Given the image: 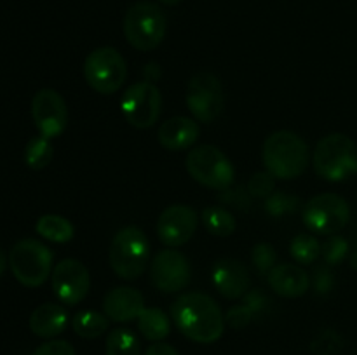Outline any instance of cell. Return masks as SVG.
<instances>
[{"instance_id":"obj_26","label":"cell","mask_w":357,"mask_h":355,"mask_svg":"<svg viewBox=\"0 0 357 355\" xmlns=\"http://www.w3.org/2000/svg\"><path fill=\"white\" fill-rule=\"evenodd\" d=\"M52 157H54V148L51 145V139L42 134L33 136L24 146V162L33 171L45 169L51 164Z\"/></svg>"},{"instance_id":"obj_30","label":"cell","mask_w":357,"mask_h":355,"mask_svg":"<svg viewBox=\"0 0 357 355\" xmlns=\"http://www.w3.org/2000/svg\"><path fill=\"white\" fill-rule=\"evenodd\" d=\"M321 254L328 265H340L349 254V242L342 235L335 233L321 246Z\"/></svg>"},{"instance_id":"obj_1","label":"cell","mask_w":357,"mask_h":355,"mask_svg":"<svg viewBox=\"0 0 357 355\" xmlns=\"http://www.w3.org/2000/svg\"><path fill=\"white\" fill-rule=\"evenodd\" d=\"M171 317L180 333L195 343H215L225 329V315L218 303L202 292L181 294L171 306Z\"/></svg>"},{"instance_id":"obj_20","label":"cell","mask_w":357,"mask_h":355,"mask_svg":"<svg viewBox=\"0 0 357 355\" xmlns=\"http://www.w3.org/2000/svg\"><path fill=\"white\" fill-rule=\"evenodd\" d=\"M28 326L35 336L51 340V338L59 336L66 329L68 312L65 310V306L58 305V303H44L31 312Z\"/></svg>"},{"instance_id":"obj_3","label":"cell","mask_w":357,"mask_h":355,"mask_svg":"<svg viewBox=\"0 0 357 355\" xmlns=\"http://www.w3.org/2000/svg\"><path fill=\"white\" fill-rule=\"evenodd\" d=\"M110 267L126 281H136L145 274L150 261V244L138 226H126L112 239L108 251Z\"/></svg>"},{"instance_id":"obj_8","label":"cell","mask_w":357,"mask_h":355,"mask_svg":"<svg viewBox=\"0 0 357 355\" xmlns=\"http://www.w3.org/2000/svg\"><path fill=\"white\" fill-rule=\"evenodd\" d=\"M128 68L121 52L114 47H98L86 58L84 77L93 90L114 94L124 84Z\"/></svg>"},{"instance_id":"obj_28","label":"cell","mask_w":357,"mask_h":355,"mask_svg":"<svg viewBox=\"0 0 357 355\" xmlns=\"http://www.w3.org/2000/svg\"><path fill=\"white\" fill-rule=\"evenodd\" d=\"M300 205V198L296 195L288 194V191L278 190L265 198V211L272 218H282V216L295 212Z\"/></svg>"},{"instance_id":"obj_21","label":"cell","mask_w":357,"mask_h":355,"mask_svg":"<svg viewBox=\"0 0 357 355\" xmlns=\"http://www.w3.org/2000/svg\"><path fill=\"white\" fill-rule=\"evenodd\" d=\"M35 230H37L38 235L44 237L45 240L56 244L68 242V240L73 239V233H75V228H73L72 223L58 214L40 216V218L37 219Z\"/></svg>"},{"instance_id":"obj_24","label":"cell","mask_w":357,"mask_h":355,"mask_svg":"<svg viewBox=\"0 0 357 355\" xmlns=\"http://www.w3.org/2000/svg\"><path fill=\"white\" fill-rule=\"evenodd\" d=\"M202 225L206 226L211 235L215 237H229L236 232L237 223L230 211H227L222 205H211L206 207L201 214Z\"/></svg>"},{"instance_id":"obj_11","label":"cell","mask_w":357,"mask_h":355,"mask_svg":"<svg viewBox=\"0 0 357 355\" xmlns=\"http://www.w3.org/2000/svg\"><path fill=\"white\" fill-rule=\"evenodd\" d=\"M187 106L195 120L215 122L223 110L222 82L208 72L192 77L187 86Z\"/></svg>"},{"instance_id":"obj_37","label":"cell","mask_w":357,"mask_h":355,"mask_svg":"<svg viewBox=\"0 0 357 355\" xmlns=\"http://www.w3.org/2000/svg\"><path fill=\"white\" fill-rule=\"evenodd\" d=\"M267 301H268L267 296H265L261 291H258V289H251V291H248L246 294H244V305L250 306V310L255 313V315H258L261 310H265Z\"/></svg>"},{"instance_id":"obj_18","label":"cell","mask_w":357,"mask_h":355,"mask_svg":"<svg viewBox=\"0 0 357 355\" xmlns=\"http://www.w3.org/2000/svg\"><path fill=\"white\" fill-rule=\"evenodd\" d=\"M267 282L274 292L282 298H298L303 296L310 287V278L303 268L298 265L281 263L275 265L267 275Z\"/></svg>"},{"instance_id":"obj_16","label":"cell","mask_w":357,"mask_h":355,"mask_svg":"<svg viewBox=\"0 0 357 355\" xmlns=\"http://www.w3.org/2000/svg\"><path fill=\"white\" fill-rule=\"evenodd\" d=\"M213 285L227 299L244 298L250 291V274L241 261L234 258H222L215 263L211 271Z\"/></svg>"},{"instance_id":"obj_29","label":"cell","mask_w":357,"mask_h":355,"mask_svg":"<svg viewBox=\"0 0 357 355\" xmlns=\"http://www.w3.org/2000/svg\"><path fill=\"white\" fill-rule=\"evenodd\" d=\"M344 348V340L333 329H326L314 338L310 343V350L314 355H337Z\"/></svg>"},{"instance_id":"obj_35","label":"cell","mask_w":357,"mask_h":355,"mask_svg":"<svg viewBox=\"0 0 357 355\" xmlns=\"http://www.w3.org/2000/svg\"><path fill=\"white\" fill-rule=\"evenodd\" d=\"M31 355H75V348L65 340H49L42 343Z\"/></svg>"},{"instance_id":"obj_41","label":"cell","mask_w":357,"mask_h":355,"mask_svg":"<svg viewBox=\"0 0 357 355\" xmlns=\"http://www.w3.org/2000/svg\"><path fill=\"white\" fill-rule=\"evenodd\" d=\"M160 3H166V6H176V3H180L181 0H159Z\"/></svg>"},{"instance_id":"obj_4","label":"cell","mask_w":357,"mask_h":355,"mask_svg":"<svg viewBox=\"0 0 357 355\" xmlns=\"http://www.w3.org/2000/svg\"><path fill=\"white\" fill-rule=\"evenodd\" d=\"M122 30L132 47L143 52L153 51L166 37V14L157 3L136 2L126 10Z\"/></svg>"},{"instance_id":"obj_43","label":"cell","mask_w":357,"mask_h":355,"mask_svg":"<svg viewBox=\"0 0 357 355\" xmlns=\"http://www.w3.org/2000/svg\"><path fill=\"white\" fill-rule=\"evenodd\" d=\"M356 174H357V171H356Z\"/></svg>"},{"instance_id":"obj_9","label":"cell","mask_w":357,"mask_h":355,"mask_svg":"<svg viewBox=\"0 0 357 355\" xmlns=\"http://www.w3.org/2000/svg\"><path fill=\"white\" fill-rule=\"evenodd\" d=\"M303 223L312 233L335 235L351 219L347 200L337 194H319L303 207Z\"/></svg>"},{"instance_id":"obj_15","label":"cell","mask_w":357,"mask_h":355,"mask_svg":"<svg viewBox=\"0 0 357 355\" xmlns=\"http://www.w3.org/2000/svg\"><path fill=\"white\" fill-rule=\"evenodd\" d=\"M199 216L190 205L174 204L164 209L157 221V235L167 247H180L194 237Z\"/></svg>"},{"instance_id":"obj_23","label":"cell","mask_w":357,"mask_h":355,"mask_svg":"<svg viewBox=\"0 0 357 355\" xmlns=\"http://www.w3.org/2000/svg\"><path fill=\"white\" fill-rule=\"evenodd\" d=\"M110 326V319L105 315V312H94V310H84L79 312L72 320V327L80 338L94 340L105 334Z\"/></svg>"},{"instance_id":"obj_31","label":"cell","mask_w":357,"mask_h":355,"mask_svg":"<svg viewBox=\"0 0 357 355\" xmlns=\"http://www.w3.org/2000/svg\"><path fill=\"white\" fill-rule=\"evenodd\" d=\"M251 260H253V265L257 267V270L260 271V274L268 275V271L275 267L278 253H275L272 244L260 242L253 247V251H251Z\"/></svg>"},{"instance_id":"obj_6","label":"cell","mask_w":357,"mask_h":355,"mask_svg":"<svg viewBox=\"0 0 357 355\" xmlns=\"http://www.w3.org/2000/svg\"><path fill=\"white\" fill-rule=\"evenodd\" d=\"M9 267L20 284L38 287L52 274V251L35 239H23L9 253Z\"/></svg>"},{"instance_id":"obj_13","label":"cell","mask_w":357,"mask_h":355,"mask_svg":"<svg viewBox=\"0 0 357 355\" xmlns=\"http://www.w3.org/2000/svg\"><path fill=\"white\" fill-rule=\"evenodd\" d=\"M150 277H152L153 285L159 291L167 292H178L185 289L190 282L192 270L190 263L181 254L180 251L167 247V249L159 251L155 258L152 260V270H150Z\"/></svg>"},{"instance_id":"obj_40","label":"cell","mask_w":357,"mask_h":355,"mask_svg":"<svg viewBox=\"0 0 357 355\" xmlns=\"http://www.w3.org/2000/svg\"><path fill=\"white\" fill-rule=\"evenodd\" d=\"M7 261H9V260H6V254H3V251L0 249V277H2L3 271H6Z\"/></svg>"},{"instance_id":"obj_22","label":"cell","mask_w":357,"mask_h":355,"mask_svg":"<svg viewBox=\"0 0 357 355\" xmlns=\"http://www.w3.org/2000/svg\"><path fill=\"white\" fill-rule=\"evenodd\" d=\"M138 331L149 341H162L169 334V317L160 308H146L138 317Z\"/></svg>"},{"instance_id":"obj_42","label":"cell","mask_w":357,"mask_h":355,"mask_svg":"<svg viewBox=\"0 0 357 355\" xmlns=\"http://www.w3.org/2000/svg\"><path fill=\"white\" fill-rule=\"evenodd\" d=\"M351 267L354 268V270H357V251L351 256Z\"/></svg>"},{"instance_id":"obj_12","label":"cell","mask_w":357,"mask_h":355,"mask_svg":"<svg viewBox=\"0 0 357 355\" xmlns=\"http://www.w3.org/2000/svg\"><path fill=\"white\" fill-rule=\"evenodd\" d=\"M51 284L59 301L68 306H75L86 298L91 289L89 270L79 260L66 258L59 261L52 270Z\"/></svg>"},{"instance_id":"obj_5","label":"cell","mask_w":357,"mask_h":355,"mask_svg":"<svg viewBox=\"0 0 357 355\" xmlns=\"http://www.w3.org/2000/svg\"><path fill=\"white\" fill-rule=\"evenodd\" d=\"M312 162L323 180L344 181L357 171V145L342 132L328 134L317 143Z\"/></svg>"},{"instance_id":"obj_36","label":"cell","mask_w":357,"mask_h":355,"mask_svg":"<svg viewBox=\"0 0 357 355\" xmlns=\"http://www.w3.org/2000/svg\"><path fill=\"white\" fill-rule=\"evenodd\" d=\"M335 277L328 267H317L312 274V287L317 294H326L333 289Z\"/></svg>"},{"instance_id":"obj_34","label":"cell","mask_w":357,"mask_h":355,"mask_svg":"<svg viewBox=\"0 0 357 355\" xmlns=\"http://www.w3.org/2000/svg\"><path fill=\"white\" fill-rule=\"evenodd\" d=\"M253 317H255V313L251 312L250 306L244 305L243 303V305L232 306V308L227 312L225 322L229 324L232 329H244V327H246L248 324L253 320Z\"/></svg>"},{"instance_id":"obj_19","label":"cell","mask_w":357,"mask_h":355,"mask_svg":"<svg viewBox=\"0 0 357 355\" xmlns=\"http://www.w3.org/2000/svg\"><path fill=\"white\" fill-rule=\"evenodd\" d=\"M199 124L190 117H171L159 127V143L169 152H181L194 146L199 138Z\"/></svg>"},{"instance_id":"obj_10","label":"cell","mask_w":357,"mask_h":355,"mask_svg":"<svg viewBox=\"0 0 357 355\" xmlns=\"http://www.w3.org/2000/svg\"><path fill=\"white\" fill-rule=\"evenodd\" d=\"M121 110L132 127L149 129L159 120L162 94L153 82H136L126 89L121 100Z\"/></svg>"},{"instance_id":"obj_25","label":"cell","mask_w":357,"mask_h":355,"mask_svg":"<svg viewBox=\"0 0 357 355\" xmlns=\"http://www.w3.org/2000/svg\"><path fill=\"white\" fill-rule=\"evenodd\" d=\"M139 340L128 327H117L110 331L105 345V355H139Z\"/></svg>"},{"instance_id":"obj_38","label":"cell","mask_w":357,"mask_h":355,"mask_svg":"<svg viewBox=\"0 0 357 355\" xmlns=\"http://www.w3.org/2000/svg\"><path fill=\"white\" fill-rule=\"evenodd\" d=\"M145 355H180V354H178L176 348L171 347V345L162 343V341H157V343L150 345V347L146 348Z\"/></svg>"},{"instance_id":"obj_2","label":"cell","mask_w":357,"mask_h":355,"mask_svg":"<svg viewBox=\"0 0 357 355\" xmlns=\"http://www.w3.org/2000/svg\"><path fill=\"white\" fill-rule=\"evenodd\" d=\"M261 159L275 180H295L309 167V146L296 132L278 131L265 139Z\"/></svg>"},{"instance_id":"obj_32","label":"cell","mask_w":357,"mask_h":355,"mask_svg":"<svg viewBox=\"0 0 357 355\" xmlns=\"http://www.w3.org/2000/svg\"><path fill=\"white\" fill-rule=\"evenodd\" d=\"M248 191L255 198H267L275 191V178L268 171L265 173H255L248 183Z\"/></svg>"},{"instance_id":"obj_14","label":"cell","mask_w":357,"mask_h":355,"mask_svg":"<svg viewBox=\"0 0 357 355\" xmlns=\"http://www.w3.org/2000/svg\"><path fill=\"white\" fill-rule=\"evenodd\" d=\"M31 117L42 136L52 139L63 134L68 124V110L61 94L54 89H40L31 100Z\"/></svg>"},{"instance_id":"obj_7","label":"cell","mask_w":357,"mask_h":355,"mask_svg":"<svg viewBox=\"0 0 357 355\" xmlns=\"http://www.w3.org/2000/svg\"><path fill=\"white\" fill-rule=\"evenodd\" d=\"M187 171L197 183L218 191L232 187L236 178V169L229 157L213 145L190 150L187 155Z\"/></svg>"},{"instance_id":"obj_17","label":"cell","mask_w":357,"mask_h":355,"mask_svg":"<svg viewBox=\"0 0 357 355\" xmlns=\"http://www.w3.org/2000/svg\"><path fill=\"white\" fill-rule=\"evenodd\" d=\"M143 310H145L143 294L138 289L129 285L112 289L103 299V312L112 322H131L142 315Z\"/></svg>"},{"instance_id":"obj_33","label":"cell","mask_w":357,"mask_h":355,"mask_svg":"<svg viewBox=\"0 0 357 355\" xmlns=\"http://www.w3.org/2000/svg\"><path fill=\"white\" fill-rule=\"evenodd\" d=\"M218 198L227 205H232L237 209H250L251 207V195L248 188H227L218 194Z\"/></svg>"},{"instance_id":"obj_27","label":"cell","mask_w":357,"mask_h":355,"mask_svg":"<svg viewBox=\"0 0 357 355\" xmlns=\"http://www.w3.org/2000/svg\"><path fill=\"white\" fill-rule=\"evenodd\" d=\"M289 254L300 265H310L319 258L321 244L312 233H298L289 244Z\"/></svg>"},{"instance_id":"obj_39","label":"cell","mask_w":357,"mask_h":355,"mask_svg":"<svg viewBox=\"0 0 357 355\" xmlns=\"http://www.w3.org/2000/svg\"><path fill=\"white\" fill-rule=\"evenodd\" d=\"M160 77V70L159 66L155 65V63H149L145 68V80L146 82H153V80H157Z\"/></svg>"}]
</instances>
